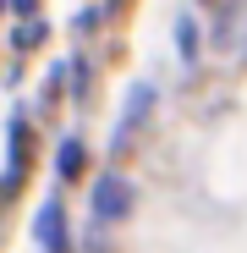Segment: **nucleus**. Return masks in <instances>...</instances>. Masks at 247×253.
<instances>
[{
	"instance_id": "obj_3",
	"label": "nucleus",
	"mask_w": 247,
	"mask_h": 253,
	"mask_svg": "<svg viewBox=\"0 0 247 253\" xmlns=\"http://www.w3.org/2000/svg\"><path fill=\"white\" fill-rule=\"evenodd\" d=\"M82 171H88V149H82V138H61V149H55V176H61V182H77Z\"/></svg>"
},
{
	"instance_id": "obj_7",
	"label": "nucleus",
	"mask_w": 247,
	"mask_h": 253,
	"mask_svg": "<svg viewBox=\"0 0 247 253\" xmlns=\"http://www.w3.org/2000/svg\"><path fill=\"white\" fill-rule=\"evenodd\" d=\"M6 132H11V165H17V171H28V126H22V121H11Z\"/></svg>"
},
{
	"instance_id": "obj_9",
	"label": "nucleus",
	"mask_w": 247,
	"mask_h": 253,
	"mask_svg": "<svg viewBox=\"0 0 247 253\" xmlns=\"http://www.w3.org/2000/svg\"><path fill=\"white\" fill-rule=\"evenodd\" d=\"M33 6L38 0H11V11H22V17H33Z\"/></svg>"
},
{
	"instance_id": "obj_10",
	"label": "nucleus",
	"mask_w": 247,
	"mask_h": 253,
	"mask_svg": "<svg viewBox=\"0 0 247 253\" xmlns=\"http://www.w3.org/2000/svg\"><path fill=\"white\" fill-rule=\"evenodd\" d=\"M6 6H11V0H0V11H6Z\"/></svg>"
},
{
	"instance_id": "obj_6",
	"label": "nucleus",
	"mask_w": 247,
	"mask_h": 253,
	"mask_svg": "<svg viewBox=\"0 0 247 253\" xmlns=\"http://www.w3.org/2000/svg\"><path fill=\"white\" fill-rule=\"evenodd\" d=\"M176 50H181V61H198V22L192 17L176 22Z\"/></svg>"
},
{
	"instance_id": "obj_4",
	"label": "nucleus",
	"mask_w": 247,
	"mask_h": 253,
	"mask_svg": "<svg viewBox=\"0 0 247 253\" xmlns=\"http://www.w3.org/2000/svg\"><path fill=\"white\" fill-rule=\"evenodd\" d=\"M148 105H154V83H138V88L127 94V116H121V132H115V149L121 143H127V132H132V126L148 116Z\"/></svg>"
},
{
	"instance_id": "obj_2",
	"label": "nucleus",
	"mask_w": 247,
	"mask_h": 253,
	"mask_svg": "<svg viewBox=\"0 0 247 253\" xmlns=\"http://www.w3.org/2000/svg\"><path fill=\"white\" fill-rule=\"evenodd\" d=\"M33 237L44 242L50 253H66V248H71V231H66V204H61V198H44V204H38V215H33Z\"/></svg>"
},
{
	"instance_id": "obj_5",
	"label": "nucleus",
	"mask_w": 247,
	"mask_h": 253,
	"mask_svg": "<svg viewBox=\"0 0 247 253\" xmlns=\"http://www.w3.org/2000/svg\"><path fill=\"white\" fill-rule=\"evenodd\" d=\"M44 39H50V28H44V22H33V17H28V22H22V28L11 33V44H17V50H38V44H44Z\"/></svg>"
},
{
	"instance_id": "obj_8",
	"label": "nucleus",
	"mask_w": 247,
	"mask_h": 253,
	"mask_svg": "<svg viewBox=\"0 0 247 253\" xmlns=\"http://www.w3.org/2000/svg\"><path fill=\"white\" fill-rule=\"evenodd\" d=\"M66 72H71V94H77V99H88V61H71Z\"/></svg>"
},
{
	"instance_id": "obj_1",
	"label": "nucleus",
	"mask_w": 247,
	"mask_h": 253,
	"mask_svg": "<svg viewBox=\"0 0 247 253\" xmlns=\"http://www.w3.org/2000/svg\"><path fill=\"white\" fill-rule=\"evenodd\" d=\"M132 204H138V187L121 176V171H99V176H94V187H88V209H94V220H99V226L127 220V215H132Z\"/></svg>"
}]
</instances>
